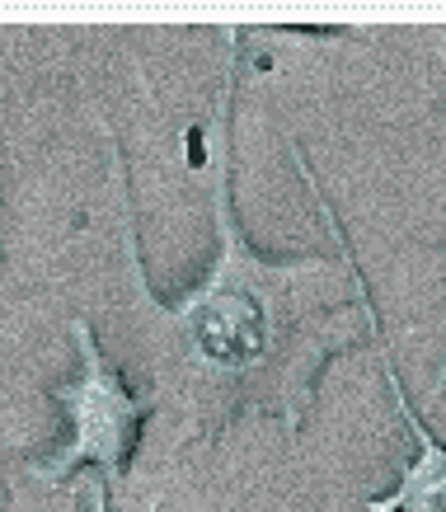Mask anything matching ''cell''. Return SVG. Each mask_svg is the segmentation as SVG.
I'll return each instance as SVG.
<instances>
[{"instance_id":"4","label":"cell","mask_w":446,"mask_h":512,"mask_svg":"<svg viewBox=\"0 0 446 512\" xmlns=\"http://www.w3.org/2000/svg\"><path fill=\"white\" fill-rule=\"evenodd\" d=\"M446 259V254H442ZM442 390H446V362H442V372H437V381H432V400H442Z\"/></svg>"},{"instance_id":"3","label":"cell","mask_w":446,"mask_h":512,"mask_svg":"<svg viewBox=\"0 0 446 512\" xmlns=\"http://www.w3.org/2000/svg\"><path fill=\"white\" fill-rule=\"evenodd\" d=\"M381 353V367H385V386H390V400H395V414L400 423L409 428L414 437V456L400 466V480L395 489L381 498H371L367 512H446V442L442 437H432V428L418 419V409L409 404L404 395L400 376L390 367V353H385V343L376 348Z\"/></svg>"},{"instance_id":"2","label":"cell","mask_w":446,"mask_h":512,"mask_svg":"<svg viewBox=\"0 0 446 512\" xmlns=\"http://www.w3.org/2000/svg\"><path fill=\"white\" fill-rule=\"evenodd\" d=\"M71 334H76V348H80V372L71 381H57L47 390L52 400L66 409V447L47 461H33L29 475L43 484H62V480H76V470L94 466L99 480L113 489V484L127 475L132 456H137V442H141V428L146 419H155L151 395H137L127 390L123 372L108 362V353L99 348L94 329L85 315L71 320Z\"/></svg>"},{"instance_id":"1","label":"cell","mask_w":446,"mask_h":512,"mask_svg":"<svg viewBox=\"0 0 446 512\" xmlns=\"http://www.w3.org/2000/svg\"><path fill=\"white\" fill-rule=\"evenodd\" d=\"M235 47L240 29H226V71L207 123L216 254L202 282L188 287L179 301H160L146 287L132 184L118 137L104 127L108 165L123 188V320L155 409L174 428L165 456L207 442L254 414H268L296 437L324 362L357 348L362 339L381 348V320L348 245L343 264L324 254L268 259L240 231L231 198V109L240 71Z\"/></svg>"},{"instance_id":"5","label":"cell","mask_w":446,"mask_h":512,"mask_svg":"<svg viewBox=\"0 0 446 512\" xmlns=\"http://www.w3.org/2000/svg\"><path fill=\"white\" fill-rule=\"evenodd\" d=\"M104 494H108V484L94 480V512H104Z\"/></svg>"}]
</instances>
